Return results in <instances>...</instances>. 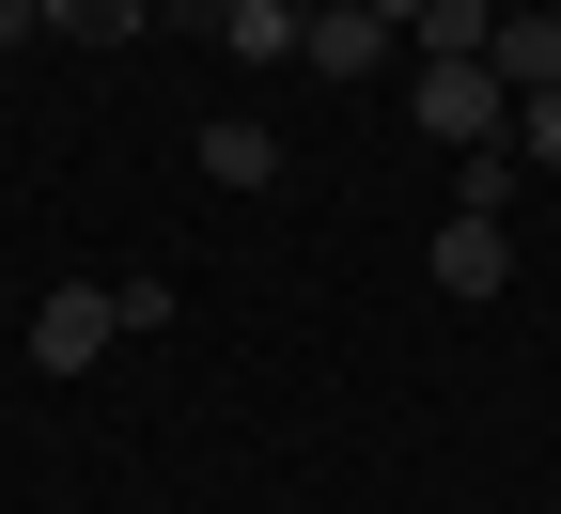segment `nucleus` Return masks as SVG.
<instances>
[{"label":"nucleus","instance_id":"obj_12","mask_svg":"<svg viewBox=\"0 0 561 514\" xmlns=\"http://www.w3.org/2000/svg\"><path fill=\"white\" fill-rule=\"evenodd\" d=\"M375 16H390V32H421V0H375Z\"/></svg>","mask_w":561,"mask_h":514},{"label":"nucleus","instance_id":"obj_2","mask_svg":"<svg viewBox=\"0 0 561 514\" xmlns=\"http://www.w3.org/2000/svg\"><path fill=\"white\" fill-rule=\"evenodd\" d=\"M110 343H125L110 281H47V297H32V375H94Z\"/></svg>","mask_w":561,"mask_h":514},{"label":"nucleus","instance_id":"obj_5","mask_svg":"<svg viewBox=\"0 0 561 514\" xmlns=\"http://www.w3.org/2000/svg\"><path fill=\"white\" fill-rule=\"evenodd\" d=\"M483 62H500V94H561V16H500Z\"/></svg>","mask_w":561,"mask_h":514},{"label":"nucleus","instance_id":"obj_1","mask_svg":"<svg viewBox=\"0 0 561 514\" xmlns=\"http://www.w3.org/2000/svg\"><path fill=\"white\" fill-rule=\"evenodd\" d=\"M405 125L453 140V157H483V140H515V94H500V62H421V79H405Z\"/></svg>","mask_w":561,"mask_h":514},{"label":"nucleus","instance_id":"obj_11","mask_svg":"<svg viewBox=\"0 0 561 514\" xmlns=\"http://www.w3.org/2000/svg\"><path fill=\"white\" fill-rule=\"evenodd\" d=\"M0 47H32V0H0Z\"/></svg>","mask_w":561,"mask_h":514},{"label":"nucleus","instance_id":"obj_7","mask_svg":"<svg viewBox=\"0 0 561 514\" xmlns=\"http://www.w3.org/2000/svg\"><path fill=\"white\" fill-rule=\"evenodd\" d=\"M203 172H219V187H280V125L219 110V125H203Z\"/></svg>","mask_w":561,"mask_h":514},{"label":"nucleus","instance_id":"obj_10","mask_svg":"<svg viewBox=\"0 0 561 514\" xmlns=\"http://www.w3.org/2000/svg\"><path fill=\"white\" fill-rule=\"evenodd\" d=\"M515 157H530V172H561V94H515Z\"/></svg>","mask_w":561,"mask_h":514},{"label":"nucleus","instance_id":"obj_8","mask_svg":"<svg viewBox=\"0 0 561 514\" xmlns=\"http://www.w3.org/2000/svg\"><path fill=\"white\" fill-rule=\"evenodd\" d=\"M32 32H62V47H125V32H157V0H32Z\"/></svg>","mask_w":561,"mask_h":514},{"label":"nucleus","instance_id":"obj_13","mask_svg":"<svg viewBox=\"0 0 561 514\" xmlns=\"http://www.w3.org/2000/svg\"><path fill=\"white\" fill-rule=\"evenodd\" d=\"M546 514H561V499H546Z\"/></svg>","mask_w":561,"mask_h":514},{"label":"nucleus","instance_id":"obj_6","mask_svg":"<svg viewBox=\"0 0 561 514\" xmlns=\"http://www.w3.org/2000/svg\"><path fill=\"white\" fill-rule=\"evenodd\" d=\"M297 32H312V0H219V47L234 62H297Z\"/></svg>","mask_w":561,"mask_h":514},{"label":"nucleus","instance_id":"obj_3","mask_svg":"<svg viewBox=\"0 0 561 514\" xmlns=\"http://www.w3.org/2000/svg\"><path fill=\"white\" fill-rule=\"evenodd\" d=\"M390 47H405V32L375 16V0H312V32H297V62H312V79H375Z\"/></svg>","mask_w":561,"mask_h":514},{"label":"nucleus","instance_id":"obj_9","mask_svg":"<svg viewBox=\"0 0 561 514\" xmlns=\"http://www.w3.org/2000/svg\"><path fill=\"white\" fill-rule=\"evenodd\" d=\"M483 32H500V0H421L405 47H421V62H483Z\"/></svg>","mask_w":561,"mask_h":514},{"label":"nucleus","instance_id":"obj_4","mask_svg":"<svg viewBox=\"0 0 561 514\" xmlns=\"http://www.w3.org/2000/svg\"><path fill=\"white\" fill-rule=\"evenodd\" d=\"M421 265H437V297H500V281H515V235H500V218H437V250H421Z\"/></svg>","mask_w":561,"mask_h":514}]
</instances>
